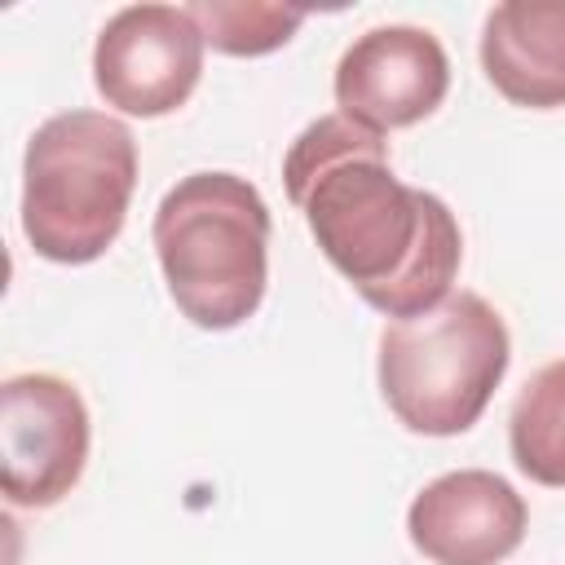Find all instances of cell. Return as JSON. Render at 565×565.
<instances>
[{
	"instance_id": "6da1fadb",
	"label": "cell",
	"mask_w": 565,
	"mask_h": 565,
	"mask_svg": "<svg viewBox=\"0 0 565 565\" xmlns=\"http://www.w3.org/2000/svg\"><path fill=\"white\" fill-rule=\"evenodd\" d=\"M282 181L322 256L371 309L402 322L450 296L463 260L459 221L393 172L384 132L340 110L322 115L287 146Z\"/></svg>"
},
{
	"instance_id": "7a4b0ae2",
	"label": "cell",
	"mask_w": 565,
	"mask_h": 565,
	"mask_svg": "<svg viewBox=\"0 0 565 565\" xmlns=\"http://www.w3.org/2000/svg\"><path fill=\"white\" fill-rule=\"evenodd\" d=\"M154 256L172 305L199 331L247 322L269 282V207L238 172H190L154 207Z\"/></svg>"
},
{
	"instance_id": "3957f363",
	"label": "cell",
	"mask_w": 565,
	"mask_h": 565,
	"mask_svg": "<svg viewBox=\"0 0 565 565\" xmlns=\"http://www.w3.org/2000/svg\"><path fill=\"white\" fill-rule=\"evenodd\" d=\"M137 190V141L106 110L44 119L22 154V234L53 265L97 260L124 230Z\"/></svg>"
},
{
	"instance_id": "277c9868",
	"label": "cell",
	"mask_w": 565,
	"mask_h": 565,
	"mask_svg": "<svg viewBox=\"0 0 565 565\" xmlns=\"http://www.w3.org/2000/svg\"><path fill=\"white\" fill-rule=\"evenodd\" d=\"M512 362L499 309L477 291H450L419 318L380 335V393L402 428L419 437L468 433Z\"/></svg>"
},
{
	"instance_id": "5b68a950",
	"label": "cell",
	"mask_w": 565,
	"mask_h": 565,
	"mask_svg": "<svg viewBox=\"0 0 565 565\" xmlns=\"http://www.w3.org/2000/svg\"><path fill=\"white\" fill-rule=\"evenodd\" d=\"M88 406L79 388L49 371L0 384V486L13 508L62 503L88 463Z\"/></svg>"
},
{
	"instance_id": "8992f818",
	"label": "cell",
	"mask_w": 565,
	"mask_h": 565,
	"mask_svg": "<svg viewBox=\"0 0 565 565\" xmlns=\"http://www.w3.org/2000/svg\"><path fill=\"white\" fill-rule=\"evenodd\" d=\"M203 31L190 9L177 4H128L119 9L93 49V84L106 106L159 119L190 102L203 75Z\"/></svg>"
},
{
	"instance_id": "52a82bcc",
	"label": "cell",
	"mask_w": 565,
	"mask_h": 565,
	"mask_svg": "<svg viewBox=\"0 0 565 565\" xmlns=\"http://www.w3.org/2000/svg\"><path fill=\"white\" fill-rule=\"evenodd\" d=\"M450 88V57L441 40L424 26H371L362 31L335 66L340 115L388 132L428 119Z\"/></svg>"
},
{
	"instance_id": "ba28073f",
	"label": "cell",
	"mask_w": 565,
	"mask_h": 565,
	"mask_svg": "<svg viewBox=\"0 0 565 565\" xmlns=\"http://www.w3.org/2000/svg\"><path fill=\"white\" fill-rule=\"evenodd\" d=\"M525 499L486 468L428 481L406 508V534L433 565H499L525 539Z\"/></svg>"
},
{
	"instance_id": "9c48e42d",
	"label": "cell",
	"mask_w": 565,
	"mask_h": 565,
	"mask_svg": "<svg viewBox=\"0 0 565 565\" xmlns=\"http://www.w3.org/2000/svg\"><path fill=\"white\" fill-rule=\"evenodd\" d=\"M481 71L512 106H565V0L494 4L481 26Z\"/></svg>"
},
{
	"instance_id": "30bf717a",
	"label": "cell",
	"mask_w": 565,
	"mask_h": 565,
	"mask_svg": "<svg viewBox=\"0 0 565 565\" xmlns=\"http://www.w3.org/2000/svg\"><path fill=\"white\" fill-rule=\"evenodd\" d=\"M508 446L530 481L565 490V358L539 366L516 393Z\"/></svg>"
},
{
	"instance_id": "8fae6325",
	"label": "cell",
	"mask_w": 565,
	"mask_h": 565,
	"mask_svg": "<svg viewBox=\"0 0 565 565\" xmlns=\"http://www.w3.org/2000/svg\"><path fill=\"white\" fill-rule=\"evenodd\" d=\"M190 18L203 31V44H212L225 57H260L282 49L300 22L305 9H282V4H260V0H199L185 4Z\"/></svg>"
}]
</instances>
